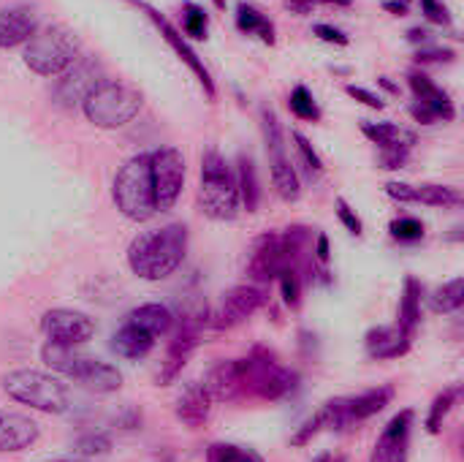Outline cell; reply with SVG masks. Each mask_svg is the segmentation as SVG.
<instances>
[{"instance_id": "9a60e30c", "label": "cell", "mask_w": 464, "mask_h": 462, "mask_svg": "<svg viewBox=\"0 0 464 462\" xmlns=\"http://www.w3.org/2000/svg\"><path fill=\"white\" fill-rule=\"evenodd\" d=\"M294 270L291 259L283 251L280 242V231H264L253 240V251H250V261H247V272L256 283H272L280 278V272Z\"/></svg>"}, {"instance_id": "3957f363", "label": "cell", "mask_w": 464, "mask_h": 462, "mask_svg": "<svg viewBox=\"0 0 464 462\" xmlns=\"http://www.w3.org/2000/svg\"><path fill=\"white\" fill-rule=\"evenodd\" d=\"M198 207L212 221H234L239 212V191L237 174L226 163L218 150H207L201 155V185H198Z\"/></svg>"}, {"instance_id": "d4e9b609", "label": "cell", "mask_w": 464, "mask_h": 462, "mask_svg": "<svg viewBox=\"0 0 464 462\" xmlns=\"http://www.w3.org/2000/svg\"><path fill=\"white\" fill-rule=\"evenodd\" d=\"M125 321L133 324V327H139V329H144V332H150L152 338H160V335H166V332L174 327V313H171L166 305L147 302V305L133 308V310L125 316Z\"/></svg>"}, {"instance_id": "f907efd6", "label": "cell", "mask_w": 464, "mask_h": 462, "mask_svg": "<svg viewBox=\"0 0 464 462\" xmlns=\"http://www.w3.org/2000/svg\"><path fill=\"white\" fill-rule=\"evenodd\" d=\"M411 114H413V120H416V123H421V125H432V123H438V117H435L424 103H419V101H413V103H411Z\"/></svg>"}, {"instance_id": "7402d4cb", "label": "cell", "mask_w": 464, "mask_h": 462, "mask_svg": "<svg viewBox=\"0 0 464 462\" xmlns=\"http://www.w3.org/2000/svg\"><path fill=\"white\" fill-rule=\"evenodd\" d=\"M394 400V387H378V389H367L356 398H345V417H348V428L367 422L372 417H378L389 403Z\"/></svg>"}, {"instance_id": "b9f144b4", "label": "cell", "mask_w": 464, "mask_h": 462, "mask_svg": "<svg viewBox=\"0 0 464 462\" xmlns=\"http://www.w3.org/2000/svg\"><path fill=\"white\" fill-rule=\"evenodd\" d=\"M111 449V438L109 436H84L76 441V452L84 457H95V455H106Z\"/></svg>"}, {"instance_id": "8992f818", "label": "cell", "mask_w": 464, "mask_h": 462, "mask_svg": "<svg viewBox=\"0 0 464 462\" xmlns=\"http://www.w3.org/2000/svg\"><path fill=\"white\" fill-rule=\"evenodd\" d=\"M3 392L22 403L30 406L41 414H65L71 408V392L68 387L44 370H11L3 376Z\"/></svg>"}, {"instance_id": "f5cc1de1", "label": "cell", "mask_w": 464, "mask_h": 462, "mask_svg": "<svg viewBox=\"0 0 464 462\" xmlns=\"http://www.w3.org/2000/svg\"><path fill=\"white\" fill-rule=\"evenodd\" d=\"M315 259L321 261V264H329V256H332V251H329V237L326 234H318V240H315Z\"/></svg>"}, {"instance_id": "f35d334b", "label": "cell", "mask_w": 464, "mask_h": 462, "mask_svg": "<svg viewBox=\"0 0 464 462\" xmlns=\"http://www.w3.org/2000/svg\"><path fill=\"white\" fill-rule=\"evenodd\" d=\"M291 139H294L296 152H299L302 163L307 166V172H310V174H324V161H321V155L315 152V147L310 144V139H307L304 133H299V131H294Z\"/></svg>"}, {"instance_id": "ffe728a7", "label": "cell", "mask_w": 464, "mask_h": 462, "mask_svg": "<svg viewBox=\"0 0 464 462\" xmlns=\"http://www.w3.org/2000/svg\"><path fill=\"white\" fill-rule=\"evenodd\" d=\"M38 441V425L14 411H0V455L3 452H24Z\"/></svg>"}, {"instance_id": "91938a15", "label": "cell", "mask_w": 464, "mask_h": 462, "mask_svg": "<svg viewBox=\"0 0 464 462\" xmlns=\"http://www.w3.org/2000/svg\"><path fill=\"white\" fill-rule=\"evenodd\" d=\"M315 462H332V457H329V455H321Z\"/></svg>"}, {"instance_id": "484cf974", "label": "cell", "mask_w": 464, "mask_h": 462, "mask_svg": "<svg viewBox=\"0 0 464 462\" xmlns=\"http://www.w3.org/2000/svg\"><path fill=\"white\" fill-rule=\"evenodd\" d=\"M362 133L372 144H378V150H394V147L413 150V144H416V133L408 128H400L394 123H362Z\"/></svg>"}, {"instance_id": "60d3db41", "label": "cell", "mask_w": 464, "mask_h": 462, "mask_svg": "<svg viewBox=\"0 0 464 462\" xmlns=\"http://www.w3.org/2000/svg\"><path fill=\"white\" fill-rule=\"evenodd\" d=\"M334 207H337V218H340V223H343L353 237H362V234H364V223H362V218L356 215V210H353L343 196L334 202Z\"/></svg>"}, {"instance_id": "680465c9", "label": "cell", "mask_w": 464, "mask_h": 462, "mask_svg": "<svg viewBox=\"0 0 464 462\" xmlns=\"http://www.w3.org/2000/svg\"><path fill=\"white\" fill-rule=\"evenodd\" d=\"M215 3V8H220V11H226V0H212Z\"/></svg>"}, {"instance_id": "2e32d148", "label": "cell", "mask_w": 464, "mask_h": 462, "mask_svg": "<svg viewBox=\"0 0 464 462\" xmlns=\"http://www.w3.org/2000/svg\"><path fill=\"white\" fill-rule=\"evenodd\" d=\"M411 428H413V411H400L381 433L372 460L370 462H408V447H411Z\"/></svg>"}, {"instance_id": "8d00e7d4", "label": "cell", "mask_w": 464, "mask_h": 462, "mask_svg": "<svg viewBox=\"0 0 464 462\" xmlns=\"http://www.w3.org/2000/svg\"><path fill=\"white\" fill-rule=\"evenodd\" d=\"M389 231L397 242H419L424 240V223L413 215H402V218H394L389 223Z\"/></svg>"}, {"instance_id": "83f0119b", "label": "cell", "mask_w": 464, "mask_h": 462, "mask_svg": "<svg viewBox=\"0 0 464 462\" xmlns=\"http://www.w3.org/2000/svg\"><path fill=\"white\" fill-rule=\"evenodd\" d=\"M237 27L242 30V33H247V35H258L264 44H275L277 38H275V25H272V19L261 11V8H256L253 3H239L237 5Z\"/></svg>"}, {"instance_id": "5bb4252c", "label": "cell", "mask_w": 464, "mask_h": 462, "mask_svg": "<svg viewBox=\"0 0 464 462\" xmlns=\"http://www.w3.org/2000/svg\"><path fill=\"white\" fill-rule=\"evenodd\" d=\"M201 324H207L204 313L198 316H185L179 329L174 332V338L169 340V351H166V362L160 368V376H158V384L160 387H169L179 378L182 368L188 365L190 354L196 351L198 346V338H201Z\"/></svg>"}, {"instance_id": "603a6c76", "label": "cell", "mask_w": 464, "mask_h": 462, "mask_svg": "<svg viewBox=\"0 0 464 462\" xmlns=\"http://www.w3.org/2000/svg\"><path fill=\"white\" fill-rule=\"evenodd\" d=\"M204 387L212 395V400H237V398H242V381H239V365H237V359L218 362L207 373Z\"/></svg>"}, {"instance_id": "816d5d0a", "label": "cell", "mask_w": 464, "mask_h": 462, "mask_svg": "<svg viewBox=\"0 0 464 462\" xmlns=\"http://www.w3.org/2000/svg\"><path fill=\"white\" fill-rule=\"evenodd\" d=\"M283 5H285L291 14L307 16V14H313V8H315V0H283Z\"/></svg>"}, {"instance_id": "681fc988", "label": "cell", "mask_w": 464, "mask_h": 462, "mask_svg": "<svg viewBox=\"0 0 464 462\" xmlns=\"http://www.w3.org/2000/svg\"><path fill=\"white\" fill-rule=\"evenodd\" d=\"M454 57H457L454 49H440V46H438V49H419L413 60H416L419 65H427V63H451Z\"/></svg>"}, {"instance_id": "9f6ffc18", "label": "cell", "mask_w": 464, "mask_h": 462, "mask_svg": "<svg viewBox=\"0 0 464 462\" xmlns=\"http://www.w3.org/2000/svg\"><path fill=\"white\" fill-rule=\"evenodd\" d=\"M315 3H326V5H340V8H348V5H353V0H315Z\"/></svg>"}, {"instance_id": "11a10c76", "label": "cell", "mask_w": 464, "mask_h": 462, "mask_svg": "<svg viewBox=\"0 0 464 462\" xmlns=\"http://www.w3.org/2000/svg\"><path fill=\"white\" fill-rule=\"evenodd\" d=\"M408 41L424 44V41H430V30H424V27H411V30H408Z\"/></svg>"}, {"instance_id": "30bf717a", "label": "cell", "mask_w": 464, "mask_h": 462, "mask_svg": "<svg viewBox=\"0 0 464 462\" xmlns=\"http://www.w3.org/2000/svg\"><path fill=\"white\" fill-rule=\"evenodd\" d=\"M130 5H136L139 11H144V16L160 30V35H163V41L174 49V54L196 74V79L201 82V87H204V93L209 95V98H215L218 95V90H215V82H212V76H209V71H207V65H204V60L196 54V49L185 41V35H179V30L155 8V5H150V3H144V0H128Z\"/></svg>"}, {"instance_id": "7bdbcfd3", "label": "cell", "mask_w": 464, "mask_h": 462, "mask_svg": "<svg viewBox=\"0 0 464 462\" xmlns=\"http://www.w3.org/2000/svg\"><path fill=\"white\" fill-rule=\"evenodd\" d=\"M318 433H324V419L315 414V417H310L294 436H291V447H296V449H302V447H307Z\"/></svg>"}, {"instance_id": "db71d44e", "label": "cell", "mask_w": 464, "mask_h": 462, "mask_svg": "<svg viewBox=\"0 0 464 462\" xmlns=\"http://www.w3.org/2000/svg\"><path fill=\"white\" fill-rule=\"evenodd\" d=\"M383 8L394 16H405L411 11V0H383Z\"/></svg>"}, {"instance_id": "e575fe53", "label": "cell", "mask_w": 464, "mask_h": 462, "mask_svg": "<svg viewBox=\"0 0 464 462\" xmlns=\"http://www.w3.org/2000/svg\"><path fill=\"white\" fill-rule=\"evenodd\" d=\"M207 462H264L261 455H256L247 447L237 444H212L207 452Z\"/></svg>"}, {"instance_id": "d6986e66", "label": "cell", "mask_w": 464, "mask_h": 462, "mask_svg": "<svg viewBox=\"0 0 464 462\" xmlns=\"http://www.w3.org/2000/svg\"><path fill=\"white\" fill-rule=\"evenodd\" d=\"M413 338H408L400 327H372L364 338V349L370 359L386 362V359H400L411 351Z\"/></svg>"}, {"instance_id": "9c48e42d", "label": "cell", "mask_w": 464, "mask_h": 462, "mask_svg": "<svg viewBox=\"0 0 464 462\" xmlns=\"http://www.w3.org/2000/svg\"><path fill=\"white\" fill-rule=\"evenodd\" d=\"M150 174H152V193L155 210L169 212L185 185V158L177 147H158L150 152Z\"/></svg>"}, {"instance_id": "52a82bcc", "label": "cell", "mask_w": 464, "mask_h": 462, "mask_svg": "<svg viewBox=\"0 0 464 462\" xmlns=\"http://www.w3.org/2000/svg\"><path fill=\"white\" fill-rule=\"evenodd\" d=\"M111 196L117 210L136 223H144L158 212L155 193H152V174H150V152H139L122 163V169L114 177Z\"/></svg>"}, {"instance_id": "4316f807", "label": "cell", "mask_w": 464, "mask_h": 462, "mask_svg": "<svg viewBox=\"0 0 464 462\" xmlns=\"http://www.w3.org/2000/svg\"><path fill=\"white\" fill-rule=\"evenodd\" d=\"M419 324H421V283H419L413 275H408V278H405V289H402V300H400V319H397V327H400L408 338H416Z\"/></svg>"}, {"instance_id": "d590c367", "label": "cell", "mask_w": 464, "mask_h": 462, "mask_svg": "<svg viewBox=\"0 0 464 462\" xmlns=\"http://www.w3.org/2000/svg\"><path fill=\"white\" fill-rule=\"evenodd\" d=\"M182 27L190 38L196 41H204L207 38V30H209V14L196 5V3H185L182 5Z\"/></svg>"}, {"instance_id": "5b68a950", "label": "cell", "mask_w": 464, "mask_h": 462, "mask_svg": "<svg viewBox=\"0 0 464 462\" xmlns=\"http://www.w3.org/2000/svg\"><path fill=\"white\" fill-rule=\"evenodd\" d=\"M41 359L54 373H60V376H65L71 381H79L82 387H87V389H92L98 395H111V392H117L122 387V373L114 365L84 357V354H76L73 349L46 343L41 349Z\"/></svg>"}, {"instance_id": "7a4b0ae2", "label": "cell", "mask_w": 464, "mask_h": 462, "mask_svg": "<svg viewBox=\"0 0 464 462\" xmlns=\"http://www.w3.org/2000/svg\"><path fill=\"white\" fill-rule=\"evenodd\" d=\"M144 95L120 82V79H103L98 82L82 101L84 117L98 128H122L141 112Z\"/></svg>"}, {"instance_id": "1f68e13d", "label": "cell", "mask_w": 464, "mask_h": 462, "mask_svg": "<svg viewBox=\"0 0 464 462\" xmlns=\"http://www.w3.org/2000/svg\"><path fill=\"white\" fill-rule=\"evenodd\" d=\"M464 305V278H454L446 286H440L430 297V308L435 313H457Z\"/></svg>"}, {"instance_id": "f6af8a7d", "label": "cell", "mask_w": 464, "mask_h": 462, "mask_svg": "<svg viewBox=\"0 0 464 462\" xmlns=\"http://www.w3.org/2000/svg\"><path fill=\"white\" fill-rule=\"evenodd\" d=\"M411 161V150H402V147H394V150H381V166L389 169V172H397V169H405V163Z\"/></svg>"}, {"instance_id": "ac0fdd59", "label": "cell", "mask_w": 464, "mask_h": 462, "mask_svg": "<svg viewBox=\"0 0 464 462\" xmlns=\"http://www.w3.org/2000/svg\"><path fill=\"white\" fill-rule=\"evenodd\" d=\"M212 395L207 392V387L201 384V381H190L182 392H179V398H177V403H174V414H177V419L185 425V428H201L209 417H212Z\"/></svg>"}, {"instance_id": "94428289", "label": "cell", "mask_w": 464, "mask_h": 462, "mask_svg": "<svg viewBox=\"0 0 464 462\" xmlns=\"http://www.w3.org/2000/svg\"><path fill=\"white\" fill-rule=\"evenodd\" d=\"M57 462H65V460H57Z\"/></svg>"}, {"instance_id": "7c38bea8", "label": "cell", "mask_w": 464, "mask_h": 462, "mask_svg": "<svg viewBox=\"0 0 464 462\" xmlns=\"http://www.w3.org/2000/svg\"><path fill=\"white\" fill-rule=\"evenodd\" d=\"M266 305V294L261 286H234L226 291L218 302V308L209 316V324L215 329H231L242 321H247L253 313H258Z\"/></svg>"}, {"instance_id": "8fae6325", "label": "cell", "mask_w": 464, "mask_h": 462, "mask_svg": "<svg viewBox=\"0 0 464 462\" xmlns=\"http://www.w3.org/2000/svg\"><path fill=\"white\" fill-rule=\"evenodd\" d=\"M41 329L49 338V343L54 346H65V349H76L87 340H92L95 335V321L82 313V310H71V308H52L41 316Z\"/></svg>"}, {"instance_id": "ba28073f", "label": "cell", "mask_w": 464, "mask_h": 462, "mask_svg": "<svg viewBox=\"0 0 464 462\" xmlns=\"http://www.w3.org/2000/svg\"><path fill=\"white\" fill-rule=\"evenodd\" d=\"M22 60L38 76H60L79 60V38L65 25H49L35 30V35L24 44Z\"/></svg>"}, {"instance_id": "44dd1931", "label": "cell", "mask_w": 464, "mask_h": 462, "mask_svg": "<svg viewBox=\"0 0 464 462\" xmlns=\"http://www.w3.org/2000/svg\"><path fill=\"white\" fill-rule=\"evenodd\" d=\"M408 84H411V90H413V95H416V101L419 103H424L438 120H454L457 117V109H454V101H451V95L443 90V87H438L427 74H421V71H411L408 74Z\"/></svg>"}, {"instance_id": "ab89813d", "label": "cell", "mask_w": 464, "mask_h": 462, "mask_svg": "<svg viewBox=\"0 0 464 462\" xmlns=\"http://www.w3.org/2000/svg\"><path fill=\"white\" fill-rule=\"evenodd\" d=\"M277 280H280V291H283L285 305L296 310L302 305V278H299V272L296 270H285V272H280Z\"/></svg>"}, {"instance_id": "bcb514c9", "label": "cell", "mask_w": 464, "mask_h": 462, "mask_svg": "<svg viewBox=\"0 0 464 462\" xmlns=\"http://www.w3.org/2000/svg\"><path fill=\"white\" fill-rule=\"evenodd\" d=\"M345 93L351 95V98H356L359 103H364V106H370V109H383L386 103H383V98L381 95H375V93H370L367 87H359V84H345Z\"/></svg>"}, {"instance_id": "7dc6e473", "label": "cell", "mask_w": 464, "mask_h": 462, "mask_svg": "<svg viewBox=\"0 0 464 462\" xmlns=\"http://www.w3.org/2000/svg\"><path fill=\"white\" fill-rule=\"evenodd\" d=\"M386 193H389L394 202H400V204H416V185L392 180V182H386Z\"/></svg>"}, {"instance_id": "f546056e", "label": "cell", "mask_w": 464, "mask_h": 462, "mask_svg": "<svg viewBox=\"0 0 464 462\" xmlns=\"http://www.w3.org/2000/svg\"><path fill=\"white\" fill-rule=\"evenodd\" d=\"M237 191H239V202L245 204V210L256 212L261 202V185H258L256 163L247 155H239L237 161Z\"/></svg>"}, {"instance_id": "e0dca14e", "label": "cell", "mask_w": 464, "mask_h": 462, "mask_svg": "<svg viewBox=\"0 0 464 462\" xmlns=\"http://www.w3.org/2000/svg\"><path fill=\"white\" fill-rule=\"evenodd\" d=\"M38 30V16L30 5H8L0 11V49L27 44Z\"/></svg>"}, {"instance_id": "836d02e7", "label": "cell", "mask_w": 464, "mask_h": 462, "mask_svg": "<svg viewBox=\"0 0 464 462\" xmlns=\"http://www.w3.org/2000/svg\"><path fill=\"white\" fill-rule=\"evenodd\" d=\"M459 395H462V387H449V389H443V392L435 398V403H432V408H430V417H427V430H430L432 436L440 433V428H443L446 417L451 414V408L457 406Z\"/></svg>"}, {"instance_id": "277c9868", "label": "cell", "mask_w": 464, "mask_h": 462, "mask_svg": "<svg viewBox=\"0 0 464 462\" xmlns=\"http://www.w3.org/2000/svg\"><path fill=\"white\" fill-rule=\"evenodd\" d=\"M239 365V381H242V395L247 398H258V400H285L294 389H296V373L285 365L277 362L275 354H269L266 349H253L250 357L237 359Z\"/></svg>"}, {"instance_id": "6da1fadb", "label": "cell", "mask_w": 464, "mask_h": 462, "mask_svg": "<svg viewBox=\"0 0 464 462\" xmlns=\"http://www.w3.org/2000/svg\"><path fill=\"white\" fill-rule=\"evenodd\" d=\"M188 253V229L182 223H166L160 229L141 231L128 248V267L141 280H166L174 275Z\"/></svg>"}, {"instance_id": "ee69618b", "label": "cell", "mask_w": 464, "mask_h": 462, "mask_svg": "<svg viewBox=\"0 0 464 462\" xmlns=\"http://www.w3.org/2000/svg\"><path fill=\"white\" fill-rule=\"evenodd\" d=\"M421 14L432 22V25H451V11L440 3V0H421Z\"/></svg>"}, {"instance_id": "f1b7e54d", "label": "cell", "mask_w": 464, "mask_h": 462, "mask_svg": "<svg viewBox=\"0 0 464 462\" xmlns=\"http://www.w3.org/2000/svg\"><path fill=\"white\" fill-rule=\"evenodd\" d=\"M272 185H275V193L283 199V202H299L302 196V182H299V174L296 169L291 166V161L283 155H275L272 158Z\"/></svg>"}, {"instance_id": "cb8c5ba5", "label": "cell", "mask_w": 464, "mask_h": 462, "mask_svg": "<svg viewBox=\"0 0 464 462\" xmlns=\"http://www.w3.org/2000/svg\"><path fill=\"white\" fill-rule=\"evenodd\" d=\"M155 340H158V338H152L150 332H144V329H139V327H133V324L125 321V324L114 332L111 349H114L117 357H122V359H144V357L155 349Z\"/></svg>"}, {"instance_id": "6f0895ef", "label": "cell", "mask_w": 464, "mask_h": 462, "mask_svg": "<svg viewBox=\"0 0 464 462\" xmlns=\"http://www.w3.org/2000/svg\"><path fill=\"white\" fill-rule=\"evenodd\" d=\"M378 82H381V84H383V87H386L389 93H400V87H397L394 82H389V76H381Z\"/></svg>"}, {"instance_id": "d6a6232c", "label": "cell", "mask_w": 464, "mask_h": 462, "mask_svg": "<svg viewBox=\"0 0 464 462\" xmlns=\"http://www.w3.org/2000/svg\"><path fill=\"white\" fill-rule=\"evenodd\" d=\"M288 109L294 117L304 120V123H318L321 120V106L318 101L313 98V93L304 87V84H296L288 95Z\"/></svg>"}, {"instance_id": "c3c4849f", "label": "cell", "mask_w": 464, "mask_h": 462, "mask_svg": "<svg viewBox=\"0 0 464 462\" xmlns=\"http://www.w3.org/2000/svg\"><path fill=\"white\" fill-rule=\"evenodd\" d=\"M313 33L321 38V41H326V44H337V46H348L351 44V38L340 30V27H334V25H315L313 27Z\"/></svg>"}, {"instance_id": "4dcf8cb0", "label": "cell", "mask_w": 464, "mask_h": 462, "mask_svg": "<svg viewBox=\"0 0 464 462\" xmlns=\"http://www.w3.org/2000/svg\"><path fill=\"white\" fill-rule=\"evenodd\" d=\"M416 204H427V207H459L462 204V193L451 185H435V182H424L416 185Z\"/></svg>"}, {"instance_id": "74e56055", "label": "cell", "mask_w": 464, "mask_h": 462, "mask_svg": "<svg viewBox=\"0 0 464 462\" xmlns=\"http://www.w3.org/2000/svg\"><path fill=\"white\" fill-rule=\"evenodd\" d=\"M261 125H264V139H266V152L275 158V155H283V128L275 117L272 109H261Z\"/></svg>"}, {"instance_id": "4fadbf2b", "label": "cell", "mask_w": 464, "mask_h": 462, "mask_svg": "<svg viewBox=\"0 0 464 462\" xmlns=\"http://www.w3.org/2000/svg\"><path fill=\"white\" fill-rule=\"evenodd\" d=\"M103 68L92 60V57H79L71 68H65L52 90L54 101L63 106V109H73L84 101V95L98 84L103 82Z\"/></svg>"}]
</instances>
